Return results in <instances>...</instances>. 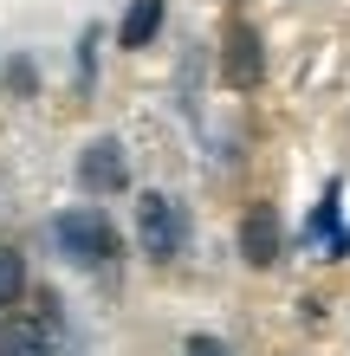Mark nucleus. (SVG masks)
<instances>
[{"mask_svg": "<svg viewBox=\"0 0 350 356\" xmlns=\"http://www.w3.org/2000/svg\"><path fill=\"white\" fill-rule=\"evenodd\" d=\"M46 234H52V253L72 266H111L117 259V227L97 207H65V214H52Z\"/></svg>", "mask_w": 350, "mask_h": 356, "instance_id": "1", "label": "nucleus"}, {"mask_svg": "<svg viewBox=\"0 0 350 356\" xmlns=\"http://www.w3.org/2000/svg\"><path fill=\"white\" fill-rule=\"evenodd\" d=\"M136 240H143V253H150V259H175L182 246H189V214H182L169 195H143V207H136Z\"/></svg>", "mask_w": 350, "mask_h": 356, "instance_id": "2", "label": "nucleus"}, {"mask_svg": "<svg viewBox=\"0 0 350 356\" xmlns=\"http://www.w3.org/2000/svg\"><path fill=\"white\" fill-rule=\"evenodd\" d=\"M78 181H85L91 195H117V188L130 181V169H123V143L117 136L85 143V156H78Z\"/></svg>", "mask_w": 350, "mask_h": 356, "instance_id": "3", "label": "nucleus"}, {"mask_svg": "<svg viewBox=\"0 0 350 356\" xmlns=\"http://www.w3.org/2000/svg\"><path fill=\"white\" fill-rule=\"evenodd\" d=\"M279 246H285V234H279V214L260 201L253 214L240 220V259H246V266H273V259H279Z\"/></svg>", "mask_w": 350, "mask_h": 356, "instance_id": "4", "label": "nucleus"}, {"mask_svg": "<svg viewBox=\"0 0 350 356\" xmlns=\"http://www.w3.org/2000/svg\"><path fill=\"white\" fill-rule=\"evenodd\" d=\"M0 356H52L46 324H26V318H0Z\"/></svg>", "mask_w": 350, "mask_h": 356, "instance_id": "5", "label": "nucleus"}, {"mask_svg": "<svg viewBox=\"0 0 350 356\" xmlns=\"http://www.w3.org/2000/svg\"><path fill=\"white\" fill-rule=\"evenodd\" d=\"M260 78V33H246V26H234L228 33V85H253Z\"/></svg>", "mask_w": 350, "mask_h": 356, "instance_id": "6", "label": "nucleus"}, {"mask_svg": "<svg viewBox=\"0 0 350 356\" xmlns=\"http://www.w3.org/2000/svg\"><path fill=\"white\" fill-rule=\"evenodd\" d=\"M156 26H162V0H136V7L130 13H123V46H150V39H156Z\"/></svg>", "mask_w": 350, "mask_h": 356, "instance_id": "7", "label": "nucleus"}, {"mask_svg": "<svg viewBox=\"0 0 350 356\" xmlns=\"http://www.w3.org/2000/svg\"><path fill=\"white\" fill-rule=\"evenodd\" d=\"M19 291H26V259L13 246H0V305H13Z\"/></svg>", "mask_w": 350, "mask_h": 356, "instance_id": "8", "label": "nucleus"}, {"mask_svg": "<svg viewBox=\"0 0 350 356\" xmlns=\"http://www.w3.org/2000/svg\"><path fill=\"white\" fill-rule=\"evenodd\" d=\"M189 356H234L221 337H189Z\"/></svg>", "mask_w": 350, "mask_h": 356, "instance_id": "9", "label": "nucleus"}, {"mask_svg": "<svg viewBox=\"0 0 350 356\" xmlns=\"http://www.w3.org/2000/svg\"><path fill=\"white\" fill-rule=\"evenodd\" d=\"M7 78H13V91H19V97L33 91V65H26V58H13V72H7Z\"/></svg>", "mask_w": 350, "mask_h": 356, "instance_id": "10", "label": "nucleus"}]
</instances>
